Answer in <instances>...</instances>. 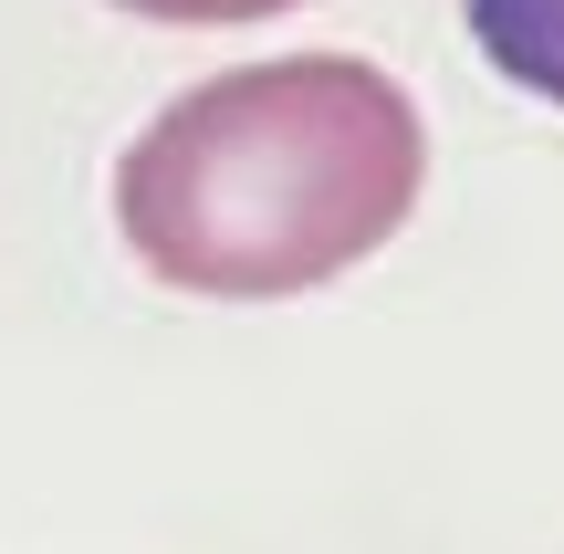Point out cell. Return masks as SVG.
Listing matches in <instances>:
<instances>
[{
    "mask_svg": "<svg viewBox=\"0 0 564 554\" xmlns=\"http://www.w3.org/2000/svg\"><path fill=\"white\" fill-rule=\"evenodd\" d=\"M460 21L502 84L564 105V0H460Z\"/></svg>",
    "mask_w": 564,
    "mask_h": 554,
    "instance_id": "obj_2",
    "label": "cell"
},
{
    "mask_svg": "<svg viewBox=\"0 0 564 554\" xmlns=\"http://www.w3.org/2000/svg\"><path fill=\"white\" fill-rule=\"evenodd\" d=\"M429 126L398 74L356 53H282L188 84L116 157V230L158 283L209 304H282L408 230Z\"/></svg>",
    "mask_w": 564,
    "mask_h": 554,
    "instance_id": "obj_1",
    "label": "cell"
},
{
    "mask_svg": "<svg viewBox=\"0 0 564 554\" xmlns=\"http://www.w3.org/2000/svg\"><path fill=\"white\" fill-rule=\"evenodd\" d=\"M137 21H188V32H230V21H272V11H303V0H116Z\"/></svg>",
    "mask_w": 564,
    "mask_h": 554,
    "instance_id": "obj_3",
    "label": "cell"
}]
</instances>
